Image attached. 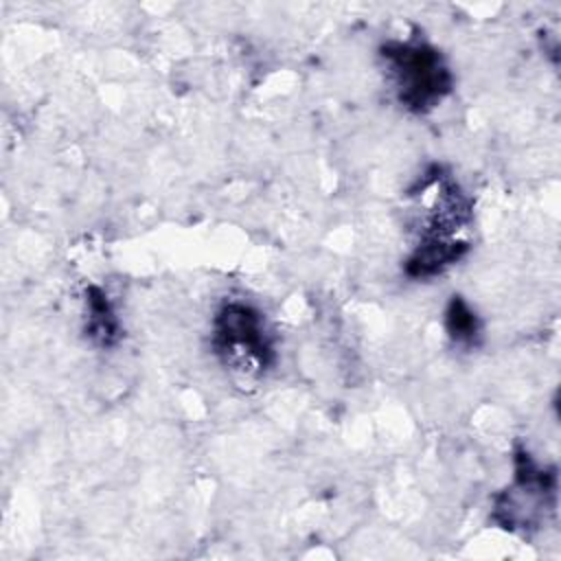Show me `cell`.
<instances>
[{
  "mask_svg": "<svg viewBox=\"0 0 561 561\" xmlns=\"http://www.w3.org/2000/svg\"><path fill=\"white\" fill-rule=\"evenodd\" d=\"M88 329L90 335L96 337L101 344L114 342L118 333L116 318L110 309L107 296H103V291L96 287H90L88 291Z\"/></svg>",
  "mask_w": 561,
  "mask_h": 561,
  "instance_id": "3957f363",
  "label": "cell"
},
{
  "mask_svg": "<svg viewBox=\"0 0 561 561\" xmlns=\"http://www.w3.org/2000/svg\"><path fill=\"white\" fill-rule=\"evenodd\" d=\"M394 88L405 107L423 112L434 107L451 88V75L440 55L427 44L390 42L383 46Z\"/></svg>",
  "mask_w": 561,
  "mask_h": 561,
  "instance_id": "6da1fadb",
  "label": "cell"
},
{
  "mask_svg": "<svg viewBox=\"0 0 561 561\" xmlns=\"http://www.w3.org/2000/svg\"><path fill=\"white\" fill-rule=\"evenodd\" d=\"M215 348L226 364L241 373H261L272 362L261 316L241 302H230L217 313Z\"/></svg>",
  "mask_w": 561,
  "mask_h": 561,
  "instance_id": "7a4b0ae2",
  "label": "cell"
},
{
  "mask_svg": "<svg viewBox=\"0 0 561 561\" xmlns=\"http://www.w3.org/2000/svg\"><path fill=\"white\" fill-rule=\"evenodd\" d=\"M447 329L456 340H473L478 327H476V318L469 311V307L460 300L454 298L447 311Z\"/></svg>",
  "mask_w": 561,
  "mask_h": 561,
  "instance_id": "277c9868",
  "label": "cell"
}]
</instances>
